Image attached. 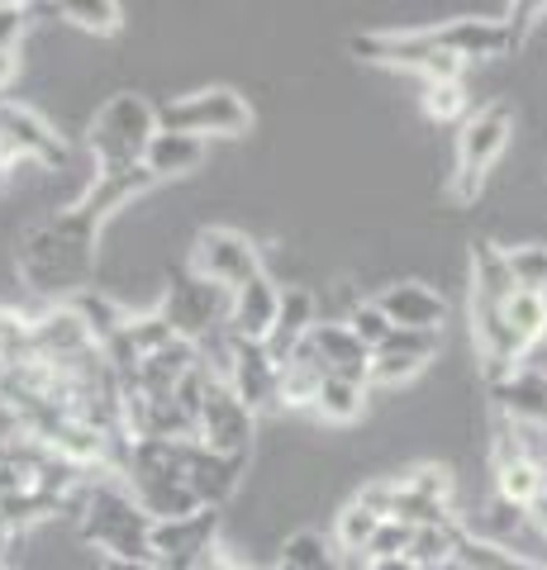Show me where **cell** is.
<instances>
[{
  "mask_svg": "<svg viewBox=\"0 0 547 570\" xmlns=\"http://www.w3.org/2000/svg\"><path fill=\"white\" fill-rule=\"evenodd\" d=\"M457 566L462 570H547L543 561H528L519 551H509L490 538H467L462 551H457Z\"/></svg>",
  "mask_w": 547,
  "mask_h": 570,
  "instance_id": "cell-26",
  "label": "cell"
},
{
  "mask_svg": "<svg viewBox=\"0 0 547 570\" xmlns=\"http://www.w3.org/2000/svg\"><path fill=\"white\" fill-rule=\"evenodd\" d=\"M324 381H329V371H324V362L314 356L310 337H305V347H300L291 362H281V404L286 409H314Z\"/></svg>",
  "mask_w": 547,
  "mask_h": 570,
  "instance_id": "cell-23",
  "label": "cell"
},
{
  "mask_svg": "<svg viewBox=\"0 0 547 570\" xmlns=\"http://www.w3.org/2000/svg\"><path fill=\"white\" fill-rule=\"evenodd\" d=\"M25 29H29V6L0 0V52H20Z\"/></svg>",
  "mask_w": 547,
  "mask_h": 570,
  "instance_id": "cell-34",
  "label": "cell"
},
{
  "mask_svg": "<svg viewBox=\"0 0 547 570\" xmlns=\"http://www.w3.org/2000/svg\"><path fill=\"white\" fill-rule=\"evenodd\" d=\"M528 519H534L538 532L547 538V456H543V494H538V504H534V513H528Z\"/></svg>",
  "mask_w": 547,
  "mask_h": 570,
  "instance_id": "cell-35",
  "label": "cell"
},
{
  "mask_svg": "<svg viewBox=\"0 0 547 570\" xmlns=\"http://www.w3.org/2000/svg\"><path fill=\"white\" fill-rule=\"evenodd\" d=\"M404 485L423 499H433V504H452V475L443 466H419V471L404 475Z\"/></svg>",
  "mask_w": 547,
  "mask_h": 570,
  "instance_id": "cell-33",
  "label": "cell"
},
{
  "mask_svg": "<svg viewBox=\"0 0 547 570\" xmlns=\"http://www.w3.org/2000/svg\"><path fill=\"white\" fill-rule=\"evenodd\" d=\"M219 538V509H201L191 519L153 523V566L157 570H196L201 561L215 557Z\"/></svg>",
  "mask_w": 547,
  "mask_h": 570,
  "instance_id": "cell-12",
  "label": "cell"
},
{
  "mask_svg": "<svg viewBox=\"0 0 547 570\" xmlns=\"http://www.w3.org/2000/svg\"><path fill=\"white\" fill-rule=\"evenodd\" d=\"M381 513L367 509L362 499H352V504H343L339 513V528H333V547H339V557H362L367 561V547H372V538L381 532Z\"/></svg>",
  "mask_w": 547,
  "mask_h": 570,
  "instance_id": "cell-24",
  "label": "cell"
},
{
  "mask_svg": "<svg viewBox=\"0 0 547 570\" xmlns=\"http://www.w3.org/2000/svg\"><path fill=\"white\" fill-rule=\"evenodd\" d=\"M377 305L395 328H410V333H443L448 324V299L423 281H391L377 295Z\"/></svg>",
  "mask_w": 547,
  "mask_h": 570,
  "instance_id": "cell-17",
  "label": "cell"
},
{
  "mask_svg": "<svg viewBox=\"0 0 547 570\" xmlns=\"http://www.w3.org/2000/svg\"><path fill=\"white\" fill-rule=\"evenodd\" d=\"M423 110L438 124H467L471 119V100L462 91V81H429L423 86Z\"/></svg>",
  "mask_w": 547,
  "mask_h": 570,
  "instance_id": "cell-30",
  "label": "cell"
},
{
  "mask_svg": "<svg viewBox=\"0 0 547 570\" xmlns=\"http://www.w3.org/2000/svg\"><path fill=\"white\" fill-rule=\"evenodd\" d=\"M81 542L105 561H153V519L119 480H96L81 499Z\"/></svg>",
  "mask_w": 547,
  "mask_h": 570,
  "instance_id": "cell-4",
  "label": "cell"
},
{
  "mask_svg": "<svg viewBox=\"0 0 547 570\" xmlns=\"http://www.w3.org/2000/svg\"><path fill=\"white\" fill-rule=\"evenodd\" d=\"M505 318H509V328L519 333V343L534 352V343H543V337H547V295L515 291V299L505 305Z\"/></svg>",
  "mask_w": 547,
  "mask_h": 570,
  "instance_id": "cell-27",
  "label": "cell"
},
{
  "mask_svg": "<svg viewBox=\"0 0 547 570\" xmlns=\"http://www.w3.org/2000/svg\"><path fill=\"white\" fill-rule=\"evenodd\" d=\"M352 52L362 62H377V67H400V71H414L429 81H462L467 62L448 48L443 29L429 24V29H404V33H358L352 39Z\"/></svg>",
  "mask_w": 547,
  "mask_h": 570,
  "instance_id": "cell-6",
  "label": "cell"
},
{
  "mask_svg": "<svg viewBox=\"0 0 547 570\" xmlns=\"http://www.w3.org/2000/svg\"><path fill=\"white\" fill-rule=\"evenodd\" d=\"M314 295L305 291V285H286L281 291V314H276V328H272V337H267V352L276 356V366L281 362H291V356L305 347V337L314 333Z\"/></svg>",
  "mask_w": 547,
  "mask_h": 570,
  "instance_id": "cell-20",
  "label": "cell"
},
{
  "mask_svg": "<svg viewBox=\"0 0 547 570\" xmlns=\"http://www.w3.org/2000/svg\"><path fill=\"white\" fill-rule=\"evenodd\" d=\"M20 77V52H0V91Z\"/></svg>",
  "mask_w": 547,
  "mask_h": 570,
  "instance_id": "cell-36",
  "label": "cell"
},
{
  "mask_svg": "<svg viewBox=\"0 0 547 570\" xmlns=\"http://www.w3.org/2000/svg\"><path fill=\"white\" fill-rule=\"evenodd\" d=\"M362 570H419L410 557H395V561H367Z\"/></svg>",
  "mask_w": 547,
  "mask_h": 570,
  "instance_id": "cell-37",
  "label": "cell"
},
{
  "mask_svg": "<svg viewBox=\"0 0 547 570\" xmlns=\"http://www.w3.org/2000/svg\"><path fill=\"white\" fill-rule=\"evenodd\" d=\"M153 186L148 167H129V171H96L72 205L52 209L48 219H39L14 247V266L33 295H48L58 305H72L77 295L91 291L96 276V238L100 224L115 209H125L134 195H144Z\"/></svg>",
  "mask_w": 547,
  "mask_h": 570,
  "instance_id": "cell-1",
  "label": "cell"
},
{
  "mask_svg": "<svg viewBox=\"0 0 547 570\" xmlns=\"http://www.w3.org/2000/svg\"><path fill=\"white\" fill-rule=\"evenodd\" d=\"M157 129H163V124H157V105H148L144 96H134V91L110 96L96 110L91 134H86L91 157H96V171L144 167V153H148V142H153Z\"/></svg>",
  "mask_w": 547,
  "mask_h": 570,
  "instance_id": "cell-5",
  "label": "cell"
},
{
  "mask_svg": "<svg viewBox=\"0 0 547 570\" xmlns=\"http://www.w3.org/2000/svg\"><path fill=\"white\" fill-rule=\"evenodd\" d=\"M253 428H257V414L243 404L234 390H228L224 376L209 381L205 400H201V419H196V442L219 456H234V461H248L253 452Z\"/></svg>",
  "mask_w": 547,
  "mask_h": 570,
  "instance_id": "cell-10",
  "label": "cell"
},
{
  "mask_svg": "<svg viewBox=\"0 0 547 570\" xmlns=\"http://www.w3.org/2000/svg\"><path fill=\"white\" fill-rule=\"evenodd\" d=\"M196 570H238V566H234V561H228V557H224V551H215V557H209V561H201Z\"/></svg>",
  "mask_w": 547,
  "mask_h": 570,
  "instance_id": "cell-38",
  "label": "cell"
},
{
  "mask_svg": "<svg viewBox=\"0 0 547 570\" xmlns=\"http://www.w3.org/2000/svg\"><path fill=\"white\" fill-rule=\"evenodd\" d=\"M343 324L352 328V337H358V343H362L367 352H377V347L385 343V337L395 333V324H391V318H385V309L377 305V299H358V305L348 309Z\"/></svg>",
  "mask_w": 547,
  "mask_h": 570,
  "instance_id": "cell-31",
  "label": "cell"
},
{
  "mask_svg": "<svg viewBox=\"0 0 547 570\" xmlns=\"http://www.w3.org/2000/svg\"><path fill=\"white\" fill-rule=\"evenodd\" d=\"M182 471H186V485L196 494L201 509H224L234 490L243 485V471H248V461H234V456H219L201 448L196 438L182 442Z\"/></svg>",
  "mask_w": 547,
  "mask_h": 570,
  "instance_id": "cell-15",
  "label": "cell"
},
{
  "mask_svg": "<svg viewBox=\"0 0 547 570\" xmlns=\"http://www.w3.org/2000/svg\"><path fill=\"white\" fill-rule=\"evenodd\" d=\"M310 347H314V356L324 362L329 376L367 381V371H372V352H367V347L358 343V337H352V328H348V324H314Z\"/></svg>",
  "mask_w": 547,
  "mask_h": 570,
  "instance_id": "cell-21",
  "label": "cell"
},
{
  "mask_svg": "<svg viewBox=\"0 0 547 570\" xmlns=\"http://www.w3.org/2000/svg\"><path fill=\"white\" fill-rule=\"evenodd\" d=\"M272 570H276V566H272Z\"/></svg>",
  "mask_w": 547,
  "mask_h": 570,
  "instance_id": "cell-40",
  "label": "cell"
},
{
  "mask_svg": "<svg viewBox=\"0 0 547 570\" xmlns=\"http://www.w3.org/2000/svg\"><path fill=\"white\" fill-rule=\"evenodd\" d=\"M14 163L62 167V163H67V148H62V138L52 134L33 110L0 100V167L10 171Z\"/></svg>",
  "mask_w": 547,
  "mask_h": 570,
  "instance_id": "cell-14",
  "label": "cell"
},
{
  "mask_svg": "<svg viewBox=\"0 0 547 570\" xmlns=\"http://www.w3.org/2000/svg\"><path fill=\"white\" fill-rule=\"evenodd\" d=\"M281 314V285L262 272L248 281L243 291H234V309H228V328L224 337H243V343H267Z\"/></svg>",
  "mask_w": 547,
  "mask_h": 570,
  "instance_id": "cell-18",
  "label": "cell"
},
{
  "mask_svg": "<svg viewBox=\"0 0 547 570\" xmlns=\"http://www.w3.org/2000/svg\"><path fill=\"white\" fill-rule=\"evenodd\" d=\"M490 400L515 428H547V371L519 366L515 376L490 381Z\"/></svg>",
  "mask_w": 547,
  "mask_h": 570,
  "instance_id": "cell-19",
  "label": "cell"
},
{
  "mask_svg": "<svg viewBox=\"0 0 547 570\" xmlns=\"http://www.w3.org/2000/svg\"><path fill=\"white\" fill-rule=\"evenodd\" d=\"M438 347H443V333H410V328H395V333L372 352V371H367V385H400V381L419 376V371L438 356Z\"/></svg>",
  "mask_w": 547,
  "mask_h": 570,
  "instance_id": "cell-16",
  "label": "cell"
},
{
  "mask_svg": "<svg viewBox=\"0 0 547 570\" xmlns=\"http://www.w3.org/2000/svg\"><path fill=\"white\" fill-rule=\"evenodd\" d=\"M219 376L228 381V390H234V395L248 404L253 414L281 404V366H276V356L267 352V343H243V337H228Z\"/></svg>",
  "mask_w": 547,
  "mask_h": 570,
  "instance_id": "cell-13",
  "label": "cell"
},
{
  "mask_svg": "<svg viewBox=\"0 0 547 570\" xmlns=\"http://www.w3.org/2000/svg\"><path fill=\"white\" fill-rule=\"evenodd\" d=\"M505 262H509V276H515L519 291H528V295H547V243L505 247Z\"/></svg>",
  "mask_w": 547,
  "mask_h": 570,
  "instance_id": "cell-28",
  "label": "cell"
},
{
  "mask_svg": "<svg viewBox=\"0 0 547 570\" xmlns=\"http://www.w3.org/2000/svg\"><path fill=\"white\" fill-rule=\"evenodd\" d=\"M414 538H419V528L385 519L381 532L372 538V547H367V561H395V557H410V551H414Z\"/></svg>",
  "mask_w": 547,
  "mask_h": 570,
  "instance_id": "cell-32",
  "label": "cell"
},
{
  "mask_svg": "<svg viewBox=\"0 0 547 570\" xmlns=\"http://www.w3.org/2000/svg\"><path fill=\"white\" fill-rule=\"evenodd\" d=\"M367 409V381H343V376H329L320 385V400H314V414L324 423H358Z\"/></svg>",
  "mask_w": 547,
  "mask_h": 570,
  "instance_id": "cell-25",
  "label": "cell"
},
{
  "mask_svg": "<svg viewBox=\"0 0 547 570\" xmlns=\"http://www.w3.org/2000/svg\"><path fill=\"white\" fill-rule=\"evenodd\" d=\"M157 124L172 134H191V138H238L253 129V105L243 100L234 86H201L167 100L157 110Z\"/></svg>",
  "mask_w": 547,
  "mask_h": 570,
  "instance_id": "cell-8",
  "label": "cell"
},
{
  "mask_svg": "<svg viewBox=\"0 0 547 570\" xmlns=\"http://www.w3.org/2000/svg\"><path fill=\"white\" fill-rule=\"evenodd\" d=\"M205 163V142L191 138V134H172V129H157L148 153H144V167L153 181H172V176H191Z\"/></svg>",
  "mask_w": 547,
  "mask_h": 570,
  "instance_id": "cell-22",
  "label": "cell"
},
{
  "mask_svg": "<svg viewBox=\"0 0 547 570\" xmlns=\"http://www.w3.org/2000/svg\"><path fill=\"white\" fill-rule=\"evenodd\" d=\"M105 570H157L153 561H105Z\"/></svg>",
  "mask_w": 547,
  "mask_h": 570,
  "instance_id": "cell-39",
  "label": "cell"
},
{
  "mask_svg": "<svg viewBox=\"0 0 547 570\" xmlns=\"http://www.w3.org/2000/svg\"><path fill=\"white\" fill-rule=\"evenodd\" d=\"M58 14L86 33H115L125 24V10H119L115 0H67V6H58Z\"/></svg>",
  "mask_w": 547,
  "mask_h": 570,
  "instance_id": "cell-29",
  "label": "cell"
},
{
  "mask_svg": "<svg viewBox=\"0 0 547 570\" xmlns=\"http://www.w3.org/2000/svg\"><path fill=\"white\" fill-rule=\"evenodd\" d=\"M515 276H509V262H505V247L500 243H476L471 247V337H476V352H481V371H486V385L490 381H505L524 366L528 347L519 343V333L509 328L505 305L515 299Z\"/></svg>",
  "mask_w": 547,
  "mask_h": 570,
  "instance_id": "cell-2",
  "label": "cell"
},
{
  "mask_svg": "<svg viewBox=\"0 0 547 570\" xmlns=\"http://www.w3.org/2000/svg\"><path fill=\"white\" fill-rule=\"evenodd\" d=\"M191 272L224 285V291H243L248 281L262 276V253L238 228H205V234H196V247H191Z\"/></svg>",
  "mask_w": 547,
  "mask_h": 570,
  "instance_id": "cell-11",
  "label": "cell"
},
{
  "mask_svg": "<svg viewBox=\"0 0 547 570\" xmlns=\"http://www.w3.org/2000/svg\"><path fill=\"white\" fill-rule=\"evenodd\" d=\"M228 309H234V291H224V285L205 281L196 272H182L172 281L167 291V305H163V318L172 324V333L182 337V343H205L209 333H224L228 328Z\"/></svg>",
  "mask_w": 547,
  "mask_h": 570,
  "instance_id": "cell-9",
  "label": "cell"
},
{
  "mask_svg": "<svg viewBox=\"0 0 547 570\" xmlns=\"http://www.w3.org/2000/svg\"><path fill=\"white\" fill-rule=\"evenodd\" d=\"M119 471H125L129 494L144 504V513L153 523H172V519L201 513L196 494H191V485H186V471H182V442L129 438L125 456H119Z\"/></svg>",
  "mask_w": 547,
  "mask_h": 570,
  "instance_id": "cell-3",
  "label": "cell"
},
{
  "mask_svg": "<svg viewBox=\"0 0 547 570\" xmlns=\"http://www.w3.org/2000/svg\"><path fill=\"white\" fill-rule=\"evenodd\" d=\"M515 138V115L505 100H490L481 110H471V119L457 129V163H452V195L457 205H471L481 195L490 167L500 163V153Z\"/></svg>",
  "mask_w": 547,
  "mask_h": 570,
  "instance_id": "cell-7",
  "label": "cell"
}]
</instances>
